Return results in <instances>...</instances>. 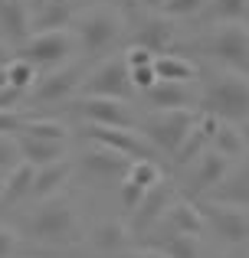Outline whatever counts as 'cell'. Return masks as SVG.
I'll return each mask as SVG.
<instances>
[{"label": "cell", "instance_id": "cell-27", "mask_svg": "<svg viewBox=\"0 0 249 258\" xmlns=\"http://www.w3.org/2000/svg\"><path fill=\"white\" fill-rule=\"evenodd\" d=\"M128 239H131V232H128L125 222H102L95 229V235H92V242L98 248H105V252H122L128 245Z\"/></svg>", "mask_w": 249, "mask_h": 258}, {"label": "cell", "instance_id": "cell-8", "mask_svg": "<svg viewBox=\"0 0 249 258\" xmlns=\"http://www.w3.org/2000/svg\"><path fill=\"white\" fill-rule=\"evenodd\" d=\"M177 200V186H174V180H167V176H161L154 186L144 189V196H141V203L131 209V222H128V232L134 235H147L154 229V222L164 219L167 206Z\"/></svg>", "mask_w": 249, "mask_h": 258}, {"label": "cell", "instance_id": "cell-23", "mask_svg": "<svg viewBox=\"0 0 249 258\" xmlns=\"http://www.w3.org/2000/svg\"><path fill=\"white\" fill-rule=\"evenodd\" d=\"M210 141H213V151L223 154L226 160H243V157H246V151H249L246 134L239 131V124H233V121H220Z\"/></svg>", "mask_w": 249, "mask_h": 258}, {"label": "cell", "instance_id": "cell-4", "mask_svg": "<svg viewBox=\"0 0 249 258\" xmlns=\"http://www.w3.org/2000/svg\"><path fill=\"white\" fill-rule=\"evenodd\" d=\"M30 235L36 242H49V245H66L79 235V219L72 213L69 203L49 200L30 216Z\"/></svg>", "mask_w": 249, "mask_h": 258}, {"label": "cell", "instance_id": "cell-15", "mask_svg": "<svg viewBox=\"0 0 249 258\" xmlns=\"http://www.w3.org/2000/svg\"><path fill=\"white\" fill-rule=\"evenodd\" d=\"M210 200L249 209V157H243V164H239L236 170L230 167V173L210 189Z\"/></svg>", "mask_w": 249, "mask_h": 258}, {"label": "cell", "instance_id": "cell-37", "mask_svg": "<svg viewBox=\"0 0 249 258\" xmlns=\"http://www.w3.org/2000/svg\"><path fill=\"white\" fill-rule=\"evenodd\" d=\"M23 121H26V114H20L17 108H10V111H0V134L20 131V127H23Z\"/></svg>", "mask_w": 249, "mask_h": 258}, {"label": "cell", "instance_id": "cell-14", "mask_svg": "<svg viewBox=\"0 0 249 258\" xmlns=\"http://www.w3.org/2000/svg\"><path fill=\"white\" fill-rule=\"evenodd\" d=\"M164 226L171 229V232H177V235H204L207 232V219H204V209L197 206V203H190V200H174L171 206H167V213H164Z\"/></svg>", "mask_w": 249, "mask_h": 258}, {"label": "cell", "instance_id": "cell-10", "mask_svg": "<svg viewBox=\"0 0 249 258\" xmlns=\"http://www.w3.org/2000/svg\"><path fill=\"white\" fill-rule=\"evenodd\" d=\"M79 88H82V95H105V98H122V101L131 98L134 85H131V79H128L125 56L118 52V56L105 59L95 72H89V79L79 82Z\"/></svg>", "mask_w": 249, "mask_h": 258}, {"label": "cell", "instance_id": "cell-12", "mask_svg": "<svg viewBox=\"0 0 249 258\" xmlns=\"http://www.w3.org/2000/svg\"><path fill=\"white\" fill-rule=\"evenodd\" d=\"M76 111L85 118V124H105V127H134L131 108L122 98H105V95H82L76 101Z\"/></svg>", "mask_w": 249, "mask_h": 258}, {"label": "cell", "instance_id": "cell-3", "mask_svg": "<svg viewBox=\"0 0 249 258\" xmlns=\"http://www.w3.org/2000/svg\"><path fill=\"white\" fill-rule=\"evenodd\" d=\"M76 49V36L69 30H49V33H30L23 43L17 46V59L30 62L33 69H56Z\"/></svg>", "mask_w": 249, "mask_h": 258}, {"label": "cell", "instance_id": "cell-29", "mask_svg": "<svg viewBox=\"0 0 249 258\" xmlns=\"http://www.w3.org/2000/svg\"><path fill=\"white\" fill-rule=\"evenodd\" d=\"M249 10V0H207V7L200 13H207L210 20L220 23H233V20H243Z\"/></svg>", "mask_w": 249, "mask_h": 258}, {"label": "cell", "instance_id": "cell-30", "mask_svg": "<svg viewBox=\"0 0 249 258\" xmlns=\"http://www.w3.org/2000/svg\"><path fill=\"white\" fill-rule=\"evenodd\" d=\"M36 69H33L30 62H23V59L13 56L10 62H7V85L17 88V92H30L33 85H36Z\"/></svg>", "mask_w": 249, "mask_h": 258}, {"label": "cell", "instance_id": "cell-5", "mask_svg": "<svg viewBox=\"0 0 249 258\" xmlns=\"http://www.w3.org/2000/svg\"><path fill=\"white\" fill-rule=\"evenodd\" d=\"M200 111L197 108H167V111H154L151 118L144 121V138L151 141L154 147H161L164 154H174L180 147V141L187 138L193 124H197Z\"/></svg>", "mask_w": 249, "mask_h": 258}, {"label": "cell", "instance_id": "cell-6", "mask_svg": "<svg viewBox=\"0 0 249 258\" xmlns=\"http://www.w3.org/2000/svg\"><path fill=\"white\" fill-rule=\"evenodd\" d=\"M207 52H210L217 62L230 66V72L249 76V23H243V20L223 23L207 39Z\"/></svg>", "mask_w": 249, "mask_h": 258}, {"label": "cell", "instance_id": "cell-25", "mask_svg": "<svg viewBox=\"0 0 249 258\" xmlns=\"http://www.w3.org/2000/svg\"><path fill=\"white\" fill-rule=\"evenodd\" d=\"M33 173H36V167L33 164H13V170L4 176V193H0V203L4 206H13V203H20L26 193L33 189Z\"/></svg>", "mask_w": 249, "mask_h": 258}, {"label": "cell", "instance_id": "cell-16", "mask_svg": "<svg viewBox=\"0 0 249 258\" xmlns=\"http://www.w3.org/2000/svg\"><path fill=\"white\" fill-rule=\"evenodd\" d=\"M230 167H233V160H226L223 154L204 151L200 154V164L193 167V173H190V189L193 193H210V189L230 173Z\"/></svg>", "mask_w": 249, "mask_h": 258}, {"label": "cell", "instance_id": "cell-35", "mask_svg": "<svg viewBox=\"0 0 249 258\" xmlns=\"http://www.w3.org/2000/svg\"><path fill=\"white\" fill-rule=\"evenodd\" d=\"M128 79H131L134 88L147 92V88L158 82V72H154V66H141V69H128Z\"/></svg>", "mask_w": 249, "mask_h": 258}, {"label": "cell", "instance_id": "cell-39", "mask_svg": "<svg viewBox=\"0 0 249 258\" xmlns=\"http://www.w3.org/2000/svg\"><path fill=\"white\" fill-rule=\"evenodd\" d=\"M122 258H164L158 252V248H131V252H125Z\"/></svg>", "mask_w": 249, "mask_h": 258}, {"label": "cell", "instance_id": "cell-43", "mask_svg": "<svg viewBox=\"0 0 249 258\" xmlns=\"http://www.w3.org/2000/svg\"><path fill=\"white\" fill-rule=\"evenodd\" d=\"M239 131L246 134V141H249V121H243V124H239Z\"/></svg>", "mask_w": 249, "mask_h": 258}, {"label": "cell", "instance_id": "cell-24", "mask_svg": "<svg viewBox=\"0 0 249 258\" xmlns=\"http://www.w3.org/2000/svg\"><path fill=\"white\" fill-rule=\"evenodd\" d=\"M154 72H158L161 82H184V85L197 82V76H200L197 66H193L190 59H184V56H171V52H164V56L154 59Z\"/></svg>", "mask_w": 249, "mask_h": 258}, {"label": "cell", "instance_id": "cell-17", "mask_svg": "<svg viewBox=\"0 0 249 258\" xmlns=\"http://www.w3.org/2000/svg\"><path fill=\"white\" fill-rule=\"evenodd\" d=\"M174 36H177V30H174L171 20L167 17H154V20H144V23L138 26L134 46H144V49H151L154 56H164V52L171 49Z\"/></svg>", "mask_w": 249, "mask_h": 258}, {"label": "cell", "instance_id": "cell-42", "mask_svg": "<svg viewBox=\"0 0 249 258\" xmlns=\"http://www.w3.org/2000/svg\"><path fill=\"white\" fill-rule=\"evenodd\" d=\"M0 88H7V69H0Z\"/></svg>", "mask_w": 249, "mask_h": 258}, {"label": "cell", "instance_id": "cell-33", "mask_svg": "<svg viewBox=\"0 0 249 258\" xmlns=\"http://www.w3.org/2000/svg\"><path fill=\"white\" fill-rule=\"evenodd\" d=\"M118 196H122V206L131 213V209L141 203V196H144V186H138L134 180H128V176H125V180L118 183Z\"/></svg>", "mask_w": 249, "mask_h": 258}, {"label": "cell", "instance_id": "cell-2", "mask_svg": "<svg viewBox=\"0 0 249 258\" xmlns=\"http://www.w3.org/2000/svg\"><path fill=\"white\" fill-rule=\"evenodd\" d=\"M72 23H76L79 49H82L85 56H102V52H109L112 46L118 43L122 30H125L122 13L112 10V7H89V10H82L79 17H72Z\"/></svg>", "mask_w": 249, "mask_h": 258}, {"label": "cell", "instance_id": "cell-31", "mask_svg": "<svg viewBox=\"0 0 249 258\" xmlns=\"http://www.w3.org/2000/svg\"><path fill=\"white\" fill-rule=\"evenodd\" d=\"M161 167H158V160H131V167H128V180H134L138 186H154V183L161 180Z\"/></svg>", "mask_w": 249, "mask_h": 258}, {"label": "cell", "instance_id": "cell-32", "mask_svg": "<svg viewBox=\"0 0 249 258\" xmlns=\"http://www.w3.org/2000/svg\"><path fill=\"white\" fill-rule=\"evenodd\" d=\"M207 7V0H164V4L158 7L161 17L167 20H180V17H193V13H200Z\"/></svg>", "mask_w": 249, "mask_h": 258}, {"label": "cell", "instance_id": "cell-18", "mask_svg": "<svg viewBox=\"0 0 249 258\" xmlns=\"http://www.w3.org/2000/svg\"><path fill=\"white\" fill-rule=\"evenodd\" d=\"M147 105L154 108V111H167V108H193V92L190 85L184 82H154L151 88L144 92Z\"/></svg>", "mask_w": 249, "mask_h": 258}, {"label": "cell", "instance_id": "cell-38", "mask_svg": "<svg viewBox=\"0 0 249 258\" xmlns=\"http://www.w3.org/2000/svg\"><path fill=\"white\" fill-rule=\"evenodd\" d=\"M17 248H20V235L13 232V229L0 226V258H10V255H17Z\"/></svg>", "mask_w": 249, "mask_h": 258}, {"label": "cell", "instance_id": "cell-44", "mask_svg": "<svg viewBox=\"0 0 249 258\" xmlns=\"http://www.w3.org/2000/svg\"><path fill=\"white\" fill-rule=\"evenodd\" d=\"M0 193H4V173H0Z\"/></svg>", "mask_w": 249, "mask_h": 258}, {"label": "cell", "instance_id": "cell-1", "mask_svg": "<svg viewBox=\"0 0 249 258\" xmlns=\"http://www.w3.org/2000/svg\"><path fill=\"white\" fill-rule=\"evenodd\" d=\"M204 111L233 124L249 121V76H239V72L217 76L204 92Z\"/></svg>", "mask_w": 249, "mask_h": 258}, {"label": "cell", "instance_id": "cell-36", "mask_svg": "<svg viewBox=\"0 0 249 258\" xmlns=\"http://www.w3.org/2000/svg\"><path fill=\"white\" fill-rule=\"evenodd\" d=\"M20 157L17 151V141L10 138V134H0V170H7V167H13Z\"/></svg>", "mask_w": 249, "mask_h": 258}, {"label": "cell", "instance_id": "cell-9", "mask_svg": "<svg viewBox=\"0 0 249 258\" xmlns=\"http://www.w3.org/2000/svg\"><path fill=\"white\" fill-rule=\"evenodd\" d=\"M82 138L92 144L112 147V151L125 154L131 160H154V144L134 127H105V124H82Z\"/></svg>", "mask_w": 249, "mask_h": 258}, {"label": "cell", "instance_id": "cell-7", "mask_svg": "<svg viewBox=\"0 0 249 258\" xmlns=\"http://www.w3.org/2000/svg\"><path fill=\"white\" fill-rule=\"evenodd\" d=\"M128 167H131V157L112 151V147H102V144H92L89 151L79 157V173H82V180L95 183V186H118L128 176Z\"/></svg>", "mask_w": 249, "mask_h": 258}, {"label": "cell", "instance_id": "cell-28", "mask_svg": "<svg viewBox=\"0 0 249 258\" xmlns=\"http://www.w3.org/2000/svg\"><path fill=\"white\" fill-rule=\"evenodd\" d=\"M20 134H26V138H43V141H66L69 138L66 124H59V121H53V118H26L23 127H20Z\"/></svg>", "mask_w": 249, "mask_h": 258}, {"label": "cell", "instance_id": "cell-13", "mask_svg": "<svg viewBox=\"0 0 249 258\" xmlns=\"http://www.w3.org/2000/svg\"><path fill=\"white\" fill-rule=\"evenodd\" d=\"M79 92V72L76 66H56L49 69L36 85H33V105H53V101H66Z\"/></svg>", "mask_w": 249, "mask_h": 258}, {"label": "cell", "instance_id": "cell-26", "mask_svg": "<svg viewBox=\"0 0 249 258\" xmlns=\"http://www.w3.org/2000/svg\"><path fill=\"white\" fill-rule=\"evenodd\" d=\"M151 248H158L164 258H200V242L193 239V235L171 232V235H164V239H161L158 245H151Z\"/></svg>", "mask_w": 249, "mask_h": 258}, {"label": "cell", "instance_id": "cell-11", "mask_svg": "<svg viewBox=\"0 0 249 258\" xmlns=\"http://www.w3.org/2000/svg\"><path fill=\"white\" fill-rule=\"evenodd\" d=\"M200 209H204L207 226H210L223 242H230V245H243V242H249V213L243 206L207 200Z\"/></svg>", "mask_w": 249, "mask_h": 258}, {"label": "cell", "instance_id": "cell-19", "mask_svg": "<svg viewBox=\"0 0 249 258\" xmlns=\"http://www.w3.org/2000/svg\"><path fill=\"white\" fill-rule=\"evenodd\" d=\"M76 10L69 0H46L39 4V10L30 17V33H49V30H66L72 23Z\"/></svg>", "mask_w": 249, "mask_h": 258}, {"label": "cell", "instance_id": "cell-45", "mask_svg": "<svg viewBox=\"0 0 249 258\" xmlns=\"http://www.w3.org/2000/svg\"><path fill=\"white\" fill-rule=\"evenodd\" d=\"M39 4H46V0H36V7H39Z\"/></svg>", "mask_w": 249, "mask_h": 258}, {"label": "cell", "instance_id": "cell-22", "mask_svg": "<svg viewBox=\"0 0 249 258\" xmlns=\"http://www.w3.org/2000/svg\"><path fill=\"white\" fill-rule=\"evenodd\" d=\"M0 26L7 39H13L17 46L30 36V10L23 0H0Z\"/></svg>", "mask_w": 249, "mask_h": 258}, {"label": "cell", "instance_id": "cell-34", "mask_svg": "<svg viewBox=\"0 0 249 258\" xmlns=\"http://www.w3.org/2000/svg\"><path fill=\"white\" fill-rule=\"evenodd\" d=\"M125 56V66L128 69H141V66H154V52L151 49H144V46H128V49L122 52Z\"/></svg>", "mask_w": 249, "mask_h": 258}, {"label": "cell", "instance_id": "cell-41", "mask_svg": "<svg viewBox=\"0 0 249 258\" xmlns=\"http://www.w3.org/2000/svg\"><path fill=\"white\" fill-rule=\"evenodd\" d=\"M141 4H144V7H151V10H158V7L164 4V0H141Z\"/></svg>", "mask_w": 249, "mask_h": 258}, {"label": "cell", "instance_id": "cell-21", "mask_svg": "<svg viewBox=\"0 0 249 258\" xmlns=\"http://www.w3.org/2000/svg\"><path fill=\"white\" fill-rule=\"evenodd\" d=\"M69 173H72V160H66V157L63 160H53V164H46V167H36L30 193L36 196V200H49V196L56 193L66 180H69Z\"/></svg>", "mask_w": 249, "mask_h": 258}, {"label": "cell", "instance_id": "cell-40", "mask_svg": "<svg viewBox=\"0 0 249 258\" xmlns=\"http://www.w3.org/2000/svg\"><path fill=\"white\" fill-rule=\"evenodd\" d=\"M13 56H17V52H13V46L7 43V39H0V69H7V62H10Z\"/></svg>", "mask_w": 249, "mask_h": 258}, {"label": "cell", "instance_id": "cell-20", "mask_svg": "<svg viewBox=\"0 0 249 258\" xmlns=\"http://www.w3.org/2000/svg\"><path fill=\"white\" fill-rule=\"evenodd\" d=\"M17 151L26 164L46 167V164H53V160L66 157V141H43V138H26V134H20Z\"/></svg>", "mask_w": 249, "mask_h": 258}]
</instances>
